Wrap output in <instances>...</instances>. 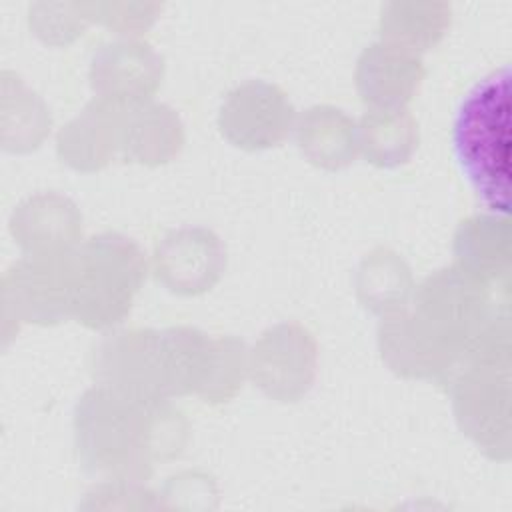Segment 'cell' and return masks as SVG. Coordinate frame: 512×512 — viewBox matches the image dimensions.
I'll use <instances>...</instances> for the list:
<instances>
[{
	"label": "cell",
	"mask_w": 512,
	"mask_h": 512,
	"mask_svg": "<svg viewBox=\"0 0 512 512\" xmlns=\"http://www.w3.org/2000/svg\"><path fill=\"white\" fill-rule=\"evenodd\" d=\"M454 156L478 200L494 214H508L510 192V72L480 80L460 102Z\"/></svg>",
	"instance_id": "obj_1"
},
{
	"label": "cell",
	"mask_w": 512,
	"mask_h": 512,
	"mask_svg": "<svg viewBox=\"0 0 512 512\" xmlns=\"http://www.w3.org/2000/svg\"><path fill=\"white\" fill-rule=\"evenodd\" d=\"M510 322L504 310L474 344V366L458 394L462 428L496 462L510 458Z\"/></svg>",
	"instance_id": "obj_2"
},
{
	"label": "cell",
	"mask_w": 512,
	"mask_h": 512,
	"mask_svg": "<svg viewBox=\"0 0 512 512\" xmlns=\"http://www.w3.org/2000/svg\"><path fill=\"white\" fill-rule=\"evenodd\" d=\"M138 396L126 392H92L78 418L80 446L100 470L140 474L148 466L152 426L138 408Z\"/></svg>",
	"instance_id": "obj_3"
},
{
	"label": "cell",
	"mask_w": 512,
	"mask_h": 512,
	"mask_svg": "<svg viewBox=\"0 0 512 512\" xmlns=\"http://www.w3.org/2000/svg\"><path fill=\"white\" fill-rule=\"evenodd\" d=\"M84 272L76 290L80 314L90 324H108L130 306V296L142 276V262L128 242L100 238L86 250Z\"/></svg>",
	"instance_id": "obj_4"
},
{
	"label": "cell",
	"mask_w": 512,
	"mask_h": 512,
	"mask_svg": "<svg viewBox=\"0 0 512 512\" xmlns=\"http://www.w3.org/2000/svg\"><path fill=\"white\" fill-rule=\"evenodd\" d=\"M156 266L166 286L182 294H196L216 282L222 270V248L206 230H182L162 242Z\"/></svg>",
	"instance_id": "obj_5"
},
{
	"label": "cell",
	"mask_w": 512,
	"mask_h": 512,
	"mask_svg": "<svg viewBox=\"0 0 512 512\" xmlns=\"http://www.w3.org/2000/svg\"><path fill=\"white\" fill-rule=\"evenodd\" d=\"M288 120L290 108L282 94L264 84H250L230 98L222 126L236 144L268 146L282 138Z\"/></svg>",
	"instance_id": "obj_6"
},
{
	"label": "cell",
	"mask_w": 512,
	"mask_h": 512,
	"mask_svg": "<svg viewBox=\"0 0 512 512\" xmlns=\"http://www.w3.org/2000/svg\"><path fill=\"white\" fill-rule=\"evenodd\" d=\"M312 366V342L294 326L274 330L256 356L258 382L278 398H296L310 382Z\"/></svg>",
	"instance_id": "obj_7"
},
{
	"label": "cell",
	"mask_w": 512,
	"mask_h": 512,
	"mask_svg": "<svg viewBox=\"0 0 512 512\" xmlns=\"http://www.w3.org/2000/svg\"><path fill=\"white\" fill-rule=\"evenodd\" d=\"M458 234V254L468 276L488 282H508L512 262V232L506 216H474L462 222Z\"/></svg>",
	"instance_id": "obj_8"
},
{
	"label": "cell",
	"mask_w": 512,
	"mask_h": 512,
	"mask_svg": "<svg viewBox=\"0 0 512 512\" xmlns=\"http://www.w3.org/2000/svg\"><path fill=\"white\" fill-rule=\"evenodd\" d=\"M418 78V62L398 48L374 46L362 56L358 68V86L364 98L386 108L402 104L412 94Z\"/></svg>",
	"instance_id": "obj_9"
},
{
	"label": "cell",
	"mask_w": 512,
	"mask_h": 512,
	"mask_svg": "<svg viewBox=\"0 0 512 512\" xmlns=\"http://www.w3.org/2000/svg\"><path fill=\"white\" fill-rule=\"evenodd\" d=\"M158 58L142 44H116L96 60V82L114 96H142L158 82Z\"/></svg>",
	"instance_id": "obj_10"
},
{
	"label": "cell",
	"mask_w": 512,
	"mask_h": 512,
	"mask_svg": "<svg viewBox=\"0 0 512 512\" xmlns=\"http://www.w3.org/2000/svg\"><path fill=\"white\" fill-rule=\"evenodd\" d=\"M416 144L412 118L402 110H380L362 122V146L366 156L382 166L404 162Z\"/></svg>",
	"instance_id": "obj_11"
},
{
	"label": "cell",
	"mask_w": 512,
	"mask_h": 512,
	"mask_svg": "<svg viewBox=\"0 0 512 512\" xmlns=\"http://www.w3.org/2000/svg\"><path fill=\"white\" fill-rule=\"evenodd\" d=\"M300 142L306 154L324 166H342L352 158V124L338 110H312L302 124Z\"/></svg>",
	"instance_id": "obj_12"
},
{
	"label": "cell",
	"mask_w": 512,
	"mask_h": 512,
	"mask_svg": "<svg viewBox=\"0 0 512 512\" xmlns=\"http://www.w3.org/2000/svg\"><path fill=\"white\" fill-rule=\"evenodd\" d=\"M134 128L130 148L138 158L164 160L174 152L176 124L172 116L154 110L150 116H144V120H138Z\"/></svg>",
	"instance_id": "obj_13"
}]
</instances>
